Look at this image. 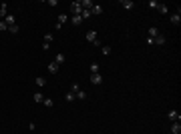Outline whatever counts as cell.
Listing matches in <instances>:
<instances>
[{"instance_id":"cell-19","label":"cell","mask_w":181,"mask_h":134,"mask_svg":"<svg viewBox=\"0 0 181 134\" xmlns=\"http://www.w3.org/2000/svg\"><path fill=\"white\" fill-rule=\"evenodd\" d=\"M18 24H12V26H8V32H12V34H18Z\"/></svg>"},{"instance_id":"cell-25","label":"cell","mask_w":181,"mask_h":134,"mask_svg":"<svg viewBox=\"0 0 181 134\" xmlns=\"http://www.w3.org/2000/svg\"><path fill=\"white\" fill-rule=\"evenodd\" d=\"M90 72H93V74H99V64H97V62L90 64Z\"/></svg>"},{"instance_id":"cell-8","label":"cell","mask_w":181,"mask_h":134,"mask_svg":"<svg viewBox=\"0 0 181 134\" xmlns=\"http://www.w3.org/2000/svg\"><path fill=\"white\" fill-rule=\"evenodd\" d=\"M121 6H123L125 10H131V8L135 6V2H133V0H121Z\"/></svg>"},{"instance_id":"cell-11","label":"cell","mask_w":181,"mask_h":134,"mask_svg":"<svg viewBox=\"0 0 181 134\" xmlns=\"http://www.w3.org/2000/svg\"><path fill=\"white\" fill-rule=\"evenodd\" d=\"M179 22H181V14H177V12L171 14V24H179Z\"/></svg>"},{"instance_id":"cell-23","label":"cell","mask_w":181,"mask_h":134,"mask_svg":"<svg viewBox=\"0 0 181 134\" xmlns=\"http://www.w3.org/2000/svg\"><path fill=\"white\" fill-rule=\"evenodd\" d=\"M43 104H45L46 108H52V106H54V102H52L50 98H45V100H43Z\"/></svg>"},{"instance_id":"cell-21","label":"cell","mask_w":181,"mask_h":134,"mask_svg":"<svg viewBox=\"0 0 181 134\" xmlns=\"http://www.w3.org/2000/svg\"><path fill=\"white\" fill-rule=\"evenodd\" d=\"M34 82H36V86H46V80L43 78V76H38V78H36Z\"/></svg>"},{"instance_id":"cell-18","label":"cell","mask_w":181,"mask_h":134,"mask_svg":"<svg viewBox=\"0 0 181 134\" xmlns=\"http://www.w3.org/2000/svg\"><path fill=\"white\" fill-rule=\"evenodd\" d=\"M71 24L79 26V24H83V18H81V16H73V22H71Z\"/></svg>"},{"instance_id":"cell-16","label":"cell","mask_w":181,"mask_h":134,"mask_svg":"<svg viewBox=\"0 0 181 134\" xmlns=\"http://www.w3.org/2000/svg\"><path fill=\"white\" fill-rule=\"evenodd\" d=\"M32 98H34V102H40V104H43V100H45V96H43L40 92H36V94H32Z\"/></svg>"},{"instance_id":"cell-27","label":"cell","mask_w":181,"mask_h":134,"mask_svg":"<svg viewBox=\"0 0 181 134\" xmlns=\"http://www.w3.org/2000/svg\"><path fill=\"white\" fill-rule=\"evenodd\" d=\"M64 98H67V102H73V100H75V94H73V92H67Z\"/></svg>"},{"instance_id":"cell-26","label":"cell","mask_w":181,"mask_h":134,"mask_svg":"<svg viewBox=\"0 0 181 134\" xmlns=\"http://www.w3.org/2000/svg\"><path fill=\"white\" fill-rule=\"evenodd\" d=\"M52 38H54L52 34H45V44H48V46H50V42H52Z\"/></svg>"},{"instance_id":"cell-28","label":"cell","mask_w":181,"mask_h":134,"mask_svg":"<svg viewBox=\"0 0 181 134\" xmlns=\"http://www.w3.org/2000/svg\"><path fill=\"white\" fill-rule=\"evenodd\" d=\"M101 50H103V54H105V56H109V54H111V46H103Z\"/></svg>"},{"instance_id":"cell-22","label":"cell","mask_w":181,"mask_h":134,"mask_svg":"<svg viewBox=\"0 0 181 134\" xmlns=\"http://www.w3.org/2000/svg\"><path fill=\"white\" fill-rule=\"evenodd\" d=\"M90 16H93L90 10H83V12H81V18H83V20H87V18H90Z\"/></svg>"},{"instance_id":"cell-7","label":"cell","mask_w":181,"mask_h":134,"mask_svg":"<svg viewBox=\"0 0 181 134\" xmlns=\"http://www.w3.org/2000/svg\"><path fill=\"white\" fill-rule=\"evenodd\" d=\"M8 16V4H0V20H4Z\"/></svg>"},{"instance_id":"cell-2","label":"cell","mask_w":181,"mask_h":134,"mask_svg":"<svg viewBox=\"0 0 181 134\" xmlns=\"http://www.w3.org/2000/svg\"><path fill=\"white\" fill-rule=\"evenodd\" d=\"M90 14H93V16H99V14H103V6H101V4H93V8H90Z\"/></svg>"},{"instance_id":"cell-9","label":"cell","mask_w":181,"mask_h":134,"mask_svg":"<svg viewBox=\"0 0 181 134\" xmlns=\"http://www.w3.org/2000/svg\"><path fill=\"white\" fill-rule=\"evenodd\" d=\"M67 20H69V16H67V14H60V16H58V22H56V30H58V28L62 26V22H67Z\"/></svg>"},{"instance_id":"cell-29","label":"cell","mask_w":181,"mask_h":134,"mask_svg":"<svg viewBox=\"0 0 181 134\" xmlns=\"http://www.w3.org/2000/svg\"><path fill=\"white\" fill-rule=\"evenodd\" d=\"M4 30H8V24L4 20H0V32H4Z\"/></svg>"},{"instance_id":"cell-13","label":"cell","mask_w":181,"mask_h":134,"mask_svg":"<svg viewBox=\"0 0 181 134\" xmlns=\"http://www.w3.org/2000/svg\"><path fill=\"white\" fill-rule=\"evenodd\" d=\"M85 98H87V92H83V90H79L75 94V100H85Z\"/></svg>"},{"instance_id":"cell-20","label":"cell","mask_w":181,"mask_h":134,"mask_svg":"<svg viewBox=\"0 0 181 134\" xmlns=\"http://www.w3.org/2000/svg\"><path fill=\"white\" fill-rule=\"evenodd\" d=\"M54 62H56V64L60 66V64L64 62V54H56V58H54Z\"/></svg>"},{"instance_id":"cell-5","label":"cell","mask_w":181,"mask_h":134,"mask_svg":"<svg viewBox=\"0 0 181 134\" xmlns=\"http://www.w3.org/2000/svg\"><path fill=\"white\" fill-rule=\"evenodd\" d=\"M167 116H169V120H171V122H179V120H181V116H179V112H177V110H171Z\"/></svg>"},{"instance_id":"cell-10","label":"cell","mask_w":181,"mask_h":134,"mask_svg":"<svg viewBox=\"0 0 181 134\" xmlns=\"http://www.w3.org/2000/svg\"><path fill=\"white\" fill-rule=\"evenodd\" d=\"M48 72H50V74H56V72H58V64H56V62H50V64H48Z\"/></svg>"},{"instance_id":"cell-12","label":"cell","mask_w":181,"mask_h":134,"mask_svg":"<svg viewBox=\"0 0 181 134\" xmlns=\"http://www.w3.org/2000/svg\"><path fill=\"white\" fill-rule=\"evenodd\" d=\"M157 10H159L161 14H167V12H169V6H167V4H159V6H157Z\"/></svg>"},{"instance_id":"cell-30","label":"cell","mask_w":181,"mask_h":134,"mask_svg":"<svg viewBox=\"0 0 181 134\" xmlns=\"http://www.w3.org/2000/svg\"><path fill=\"white\" fill-rule=\"evenodd\" d=\"M169 134H171V132H169Z\"/></svg>"},{"instance_id":"cell-15","label":"cell","mask_w":181,"mask_h":134,"mask_svg":"<svg viewBox=\"0 0 181 134\" xmlns=\"http://www.w3.org/2000/svg\"><path fill=\"white\" fill-rule=\"evenodd\" d=\"M4 22H6L8 26H12V24H16V22H14V16H12V14H8V16L4 18Z\"/></svg>"},{"instance_id":"cell-14","label":"cell","mask_w":181,"mask_h":134,"mask_svg":"<svg viewBox=\"0 0 181 134\" xmlns=\"http://www.w3.org/2000/svg\"><path fill=\"white\" fill-rule=\"evenodd\" d=\"M153 44H159V46L165 44V38H163V34H161V36H157V38H153Z\"/></svg>"},{"instance_id":"cell-3","label":"cell","mask_w":181,"mask_h":134,"mask_svg":"<svg viewBox=\"0 0 181 134\" xmlns=\"http://www.w3.org/2000/svg\"><path fill=\"white\" fill-rule=\"evenodd\" d=\"M157 36H161L159 28H157V26H151V28H149V36H147V38H157Z\"/></svg>"},{"instance_id":"cell-6","label":"cell","mask_w":181,"mask_h":134,"mask_svg":"<svg viewBox=\"0 0 181 134\" xmlns=\"http://www.w3.org/2000/svg\"><path fill=\"white\" fill-rule=\"evenodd\" d=\"M87 40H89L90 44H95V42L99 40V38H97V32H95V30H89V32H87Z\"/></svg>"},{"instance_id":"cell-17","label":"cell","mask_w":181,"mask_h":134,"mask_svg":"<svg viewBox=\"0 0 181 134\" xmlns=\"http://www.w3.org/2000/svg\"><path fill=\"white\" fill-rule=\"evenodd\" d=\"M79 82H73V84H71V90H69V92H73V94H77V92H79Z\"/></svg>"},{"instance_id":"cell-24","label":"cell","mask_w":181,"mask_h":134,"mask_svg":"<svg viewBox=\"0 0 181 134\" xmlns=\"http://www.w3.org/2000/svg\"><path fill=\"white\" fill-rule=\"evenodd\" d=\"M147 6H149V8H155V10H157L159 2H157V0H149V2H147Z\"/></svg>"},{"instance_id":"cell-1","label":"cell","mask_w":181,"mask_h":134,"mask_svg":"<svg viewBox=\"0 0 181 134\" xmlns=\"http://www.w3.org/2000/svg\"><path fill=\"white\" fill-rule=\"evenodd\" d=\"M71 12H73V16H81V12H83L81 2H73V4H71Z\"/></svg>"},{"instance_id":"cell-4","label":"cell","mask_w":181,"mask_h":134,"mask_svg":"<svg viewBox=\"0 0 181 134\" xmlns=\"http://www.w3.org/2000/svg\"><path fill=\"white\" fill-rule=\"evenodd\" d=\"M90 82L95 86H99V84H103V76L101 74H90Z\"/></svg>"}]
</instances>
